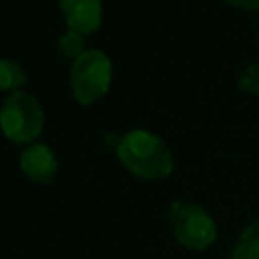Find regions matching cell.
<instances>
[{
  "label": "cell",
  "instance_id": "1",
  "mask_svg": "<svg viewBox=\"0 0 259 259\" xmlns=\"http://www.w3.org/2000/svg\"><path fill=\"white\" fill-rule=\"evenodd\" d=\"M117 160L130 174L144 180H162L174 170L170 148L160 136L148 130L123 134L117 144Z\"/></svg>",
  "mask_w": 259,
  "mask_h": 259
},
{
  "label": "cell",
  "instance_id": "2",
  "mask_svg": "<svg viewBox=\"0 0 259 259\" xmlns=\"http://www.w3.org/2000/svg\"><path fill=\"white\" fill-rule=\"evenodd\" d=\"M113 77L111 59L99 49H87L71 63L69 85L77 103L93 105L109 91Z\"/></svg>",
  "mask_w": 259,
  "mask_h": 259
},
{
  "label": "cell",
  "instance_id": "3",
  "mask_svg": "<svg viewBox=\"0 0 259 259\" xmlns=\"http://www.w3.org/2000/svg\"><path fill=\"white\" fill-rule=\"evenodd\" d=\"M45 127V111L40 103L26 91L8 93L0 107V130L14 144H34Z\"/></svg>",
  "mask_w": 259,
  "mask_h": 259
},
{
  "label": "cell",
  "instance_id": "4",
  "mask_svg": "<svg viewBox=\"0 0 259 259\" xmlns=\"http://www.w3.org/2000/svg\"><path fill=\"white\" fill-rule=\"evenodd\" d=\"M168 221L174 239L190 251H204L217 241L219 231L214 219L194 202L174 200L170 204Z\"/></svg>",
  "mask_w": 259,
  "mask_h": 259
},
{
  "label": "cell",
  "instance_id": "5",
  "mask_svg": "<svg viewBox=\"0 0 259 259\" xmlns=\"http://www.w3.org/2000/svg\"><path fill=\"white\" fill-rule=\"evenodd\" d=\"M18 166H20V172L36 184L53 182L57 176V170H59L55 152L47 144H40V142L28 144L22 150V154L18 158Z\"/></svg>",
  "mask_w": 259,
  "mask_h": 259
},
{
  "label": "cell",
  "instance_id": "6",
  "mask_svg": "<svg viewBox=\"0 0 259 259\" xmlns=\"http://www.w3.org/2000/svg\"><path fill=\"white\" fill-rule=\"evenodd\" d=\"M67 28L87 36L93 34L103 20V0H59Z\"/></svg>",
  "mask_w": 259,
  "mask_h": 259
},
{
  "label": "cell",
  "instance_id": "7",
  "mask_svg": "<svg viewBox=\"0 0 259 259\" xmlns=\"http://www.w3.org/2000/svg\"><path fill=\"white\" fill-rule=\"evenodd\" d=\"M231 259H259V219L241 231L233 245Z\"/></svg>",
  "mask_w": 259,
  "mask_h": 259
},
{
  "label": "cell",
  "instance_id": "8",
  "mask_svg": "<svg viewBox=\"0 0 259 259\" xmlns=\"http://www.w3.org/2000/svg\"><path fill=\"white\" fill-rule=\"evenodd\" d=\"M26 81H28L26 73L18 63L10 59H0V91L6 93L20 91V87H24Z\"/></svg>",
  "mask_w": 259,
  "mask_h": 259
},
{
  "label": "cell",
  "instance_id": "9",
  "mask_svg": "<svg viewBox=\"0 0 259 259\" xmlns=\"http://www.w3.org/2000/svg\"><path fill=\"white\" fill-rule=\"evenodd\" d=\"M57 51H59V55L65 59V61H75L77 57H81L85 51H87V47H85V36L83 34H79V32H75V30H71V28H67L61 36H59V40H57Z\"/></svg>",
  "mask_w": 259,
  "mask_h": 259
},
{
  "label": "cell",
  "instance_id": "10",
  "mask_svg": "<svg viewBox=\"0 0 259 259\" xmlns=\"http://www.w3.org/2000/svg\"><path fill=\"white\" fill-rule=\"evenodd\" d=\"M239 89L249 95H259V63H253L243 69L239 77Z\"/></svg>",
  "mask_w": 259,
  "mask_h": 259
},
{
  "label": "cell",
  "instance_id": "11",
  "mask_svg": "<svg viewBox=\"0 0 259 259\" xmlns=\"http://www.w3.org/2000/svg\"><path fill=\"white\" fill-rule=\"evenodd\" d=\"M225 2L243 10H259V0H225Z\"/></svg>",
  "mask_w": 259,
  "mask_h": 259
}]
</instances>
